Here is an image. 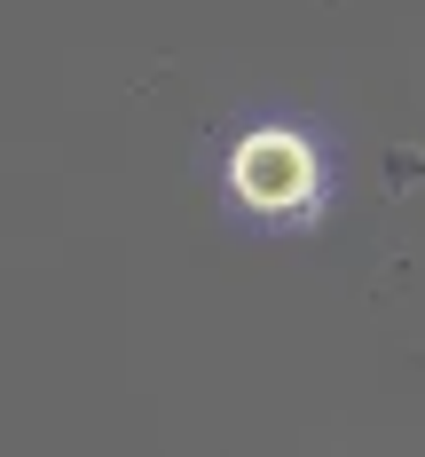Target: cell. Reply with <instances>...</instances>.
<instances>
[{"mask_svg":"<svg viewBox=\"0 0 425 457\" xmlns=\"http://www.w3.org/2000/svg\"><path fill=\"white\" fill-rule=\"evenodd\" d=\"M229 182L252 213H291L299 221V213H315V150L299 135H283V127H260V135L236 142Z\"/></svg>","mask_w":425,"mask_h":457,"instance_id":"6da1fadb","label":"cell"}]
</instances>
